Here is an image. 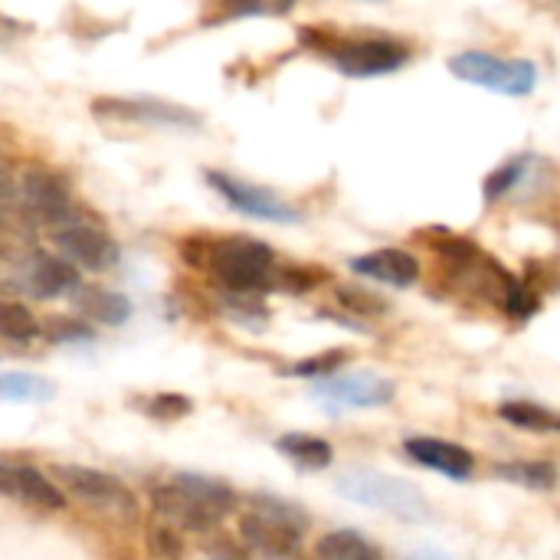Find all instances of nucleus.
<instances>
[{"label":"nucleus","mask_w":560,"mask_h":560,"mask_svg":"<svg viewBox=\"0 0 560 560\" xmlns=\"http://www.w3.org/2000/svg\"><path fill=\"white\" fill-rule=\"evenodd\" d=\"M154 509L177 528H187V532H213L220 525L217 515H210L200 502H194L184 489H177L174 482L154 489Z\"/></svg>","instance_id":"nucleus-17"},{"label":"nucleus","mask_w":560,"mask_h":560,"mask_svg":"<svg viewBox=\"0 0 560 560\" xmlns=\"http://www.w3.org/2000/svg\"><path fill=\"white\" fill-rule=\"evenodd\" d=\"M279 450H282V456H289L299 469H312V472L331 466V459H335L331 443H325V440H318V436H308V433H289V436H282V440H279Z\"/></svg>","instance_id":"nucleus-22"},{"label":"nucleus","mask_w":560,"mask_h":560,"mask_svg":"<svg viewBox=\"0 0 560 560\" xmlns=\"http://www.w3.org/2000/svg\"><path fill=\"white\" fill-rule=\"evenodd\" d=\"M20 194H23L26 213L33 220H43L52 230H59L66 223H75V207H72L69 187L56 174H49L43 167L26 171L23 174V184H20Z\"/></svg>","instance_id":"nucleus-10"},{"label":"nucleus","mask_w":560,"mask_h":560,"mask_svg":"<svg viewBox=\"0 0 560 560\" xmlns=\"http://www.w3.org/2000/svg\"><path fill=\"white\" fill-rule=\"evenodd\" d=\"M450 72L459 82L499 92V95H528L538 85V66L532 59H499L482 49H469L450 59Z\"/></svg>","instance_id":"nucleus-3"},{"label":"nucleus","mask_w":560,"mask_h":560,"mask_svg":"<svg viewBox=\"0 0 560 560\" xmlns=\"http://www.w3.org/2000/svg\"><path fill=\"white\" fill-rule=\"evenodd\" d=\"M36 331H39V325H36L33 312L26 305L10 302V299L0 295V338L16 341V345H26V341L36 338Z\"/></svg>","instance_id":"nucleus-24"},{"label":"nucleus","mask_w":560,"mask_h":560,"mask_svg":"<svg viewBox=\"0 0 560 560\" xmlns=\"http://www.w3.org/2000/svg\"><path fill=\"white\" fill-rule=\"evenodd\" d=\"M495 476L502 482L535 489V492H551L558 486V469L551 463H499Z\"/></svg>","instance_id":"nucleus-23"},{"label":"nucleus","mask_w":560,"mask_h":560,"mask_svg":"<svg viewBox=\"0 0 560 560\" xmlns=\"http://www.w3.org/2000/svg\"><path fill=\"white\" fill-rule=\"evenodd\" d=\"M351 269L364 279L394 285V289H410L420 279V259L407 249H374L364 256L351 259Z\"/></svg>","instance_id":"nucleus-15"},{"label":"nucleus","mask_w":560,"mask_h":560,"mask_svg":"<svg viewBox=\"0 0 560 560\" xmlns=\"http://www.w3.org/2000/svg\"><path fill=\"white\" fill-rule=\"evenodd\" d=\"M407 560H450L446 555H440V551H417V555H410Z\"/></svg>","instance_id":"nucleus-31"},{"label":"nucleus","mask_w":560,"mask_h":560,"mask_svg":"<svg viewBox=\"0 0 560 560\" xmlns=\"http://www.w3.org/2000/svg\"><path fill=\"white\" fill-rule=\"evenodd\" d=\"M525 171H528V158H515V161L502 164L499 171H492V174L486 177V200L495 203L499 197H505L509 190H515V187L522 184Z\"/></svg>","instance_id":"nucleus-26"},{"label":"nucleus","mask_w":560,"mask_h":560,"mask_svg":"<svg viewBox=\"0 0 560 560\" xmlns=\"http://www.w3.org/2000/svg\"><path fill=\"white\" fill-rule=\"evenodd\" d=\"M207 184L240 213L246 217H256V220H266V223H299L302 213L285 203L282 197H276L272 190L266 187H256L249 180H240V177H230V174H220V171H207Z\"/></svg>","instance_id":"nucleus-7"},{"label":"nucleus","mask_w":560,"mask_h":560,"mask_svg":"<svg viewBox=\"0 0 560 560\" xmlns=\"http://www.w3.org/2000/svg\"><path fill=\"white\" fill-rule=\"evenodd\" d=\"M7 197H10V180H7V174L0 171V203H3Z\"/></svg>","instance_id":"nucleus-32"},{"label":"nucleus","mask_w":560,"mask_h":560,"mask_svg":"<svg viewBox=\"0 0 560 560\" xmlns=\"http://www.w3.org/2000/svg\"><path fill=\"white\" fill-rule=\"evenodd\" d=\"M272 249L259 240H223L210 253L213 276L233 292H256L272 279Z\"/></svg>","instance_id":"nucleus-5"},{"label":"nucleus","mask_w":560,"mask_h":560,"mask_svg":"<svg viewBox=\"0 0 560 560\" xmlns=\"http://www.w3.org/2000/svg\"><path fill=\"white\" fill-rule=\"evenodd\" d=\"M407 456L423 466V469H433V472H443L456 482H466L472 472H476V459L466 446H456V443H446V440H433V436H413L407 440Z\"/></svg>","instance_id":"nucleus-14"},{"label":"nucleus","mask_w":560,"mask_h":560,"mask_svg":"<svg viewBox=\"0 0 560 560\" xmlns=\"http://www.w3.org/2000/svg\"><path fill=\"white\" fill-rule=\"evenodd\" d=\"M345 364V354L338 351V354H322V358H312V361H305V364H299L295 368V374H305V377H331L338 368Z\"/></svg>","instance_id":"nucleus-29"},{"label":"nucleus","mask_w":560,"mask_h":560,"mask_svg":"<svg viewBox=\"0 0 560 560\" xmlns=\"http://www.w3.org/2000/svg\"><path fill=\"white\" fill-rule=\"evenodd\" d=\"M72 302L82 315H89L92 322H102V325H121L131 315L128 299L105 292V289H92V285H79L72 292Z\"/></svg>","instance_id":"nucleus-18"},{"label":"nucleus","mask_w":560,"mask_h":560,"mask_svg":"<svg viewBox=\"0 0 560 560\" xmlns=\"http://www.w3.org/2000/svg\"><path fill=\"white\" fill-rule=\"evenodd\" d=\"M499 417L509 420L518 430H528V433H560L558 410H551L545 404H535V400H505L499 407Z\"/></svg>","instance_id":"nucleus-21"},{"label":"nucleus","mask_w":560,"mask_h":560,"mask_svg":"<svg viewBox=\"0 0 560 560\" xmlns=\"http://www.w3.org/2000/svg\"><path fill=\"white\" fill-rule=\"evenodd\" d=\"M207 551H210V558L213 560H249L236 545H230V541H223V538H217V541H210L207 545Z\"/></svg>","instance_id":"nucleus-30"},{"label":"nucleus","mask_w":560,"mask_h":560,"mask_svg":"<svg viewBox=\"0 0 560 560\" xmlns=\"http://www.w3.org/2000/svg\"><path fill=\"white\" fill-rule=\"evenodd\" d=\"M174 486L184 489L194 502H200V505H203L210 515H217V518L230 515L233 505H236L233 489H230L226 482H220V479H207V476H190V472H184V476L174 479Z\"/></svg>","instance_id":"nucleus-19"},{"label":"nucleus","mask_w":560,"mask_h":560,"mask_svg":"<svg viewBox=\"0 0 560 560\" xmlns=\"http://www.w3.org/2000/svg\"><path fill=\"white\" fill-rule=\"evenodd\" d=\"M299 0H226L223 16H285Z\"/></svg>","instance_id":"nucleus-27"},{"label":"nucleus","mask_w":560,"mask_h":560,"mask_svg":"<svg viewBox=\"0 0 560 560\" xmlns=\"http://www.w3.org/2000/svg\"><path fill=\"white\" fill-rule=\"evenodd\" d=\"M16 289H26L36 299H59L79 289V272L69 259L36 253L26 266H20Z\"/></svg>","instance_id":"nucleus-13"},{"label":"nucleus","mask_w":560,"mask_h":560,"mask_svg":"<svg viewBox=\"0 0 560 560\" xmlns=\"http://www.w3.org/2000/svg\"><path fill=\"white\" fill-rule=\"evenodd\" d=\"M315 560H384L381 548L371 545L361 532H331L315 545Z\"/></svg>","instance_id":"nucleus-20"},{"label":"nucleus","mask_w":560,"mask_h":560,"mask_svg":"<svg viewBox=\"0 0 560 560\" xmlns=\"http://www.w3.org/2000/svg\"><path fill=\"white\" fill-rule=\"evenodd\" d=\"M52 243L59 246L62 259H69L75 269L105 272L118 262V243L108 233H102L98 226H89L79 220L52 230Z\"/></svg>","instance_id":"nucleus-9"},{"label":"nucleus","mask_w":560,"mask_h":560,"mask_svg":"<svg viewBox=\"0 0 560 560\" xmlns=\"http://www.w3.org/2000/svg\"><path fill=\"white\" fill-rule=\"evenodd\" d=\"M52 387L36 374H0V400H46Z\"/></svg>","instance_id":"nucleus-25"},{"label":"nucleus","mask_w":560,"mask_h":560,"mask_svg":"<svg viewBox=\"0 0 560 560\" xmlns=\"http://www.w3.org/2000/svg\"><path fill=\"white\" fill-rule=\"evenodd\" d=\"M328 59L348 79H377L390 75L407 66L410 49L387 36H364V39H325Z\"/></svg>","instance_id":"nucleus-4"},{"label":"nucleus","mask_w":560,"mask_h":560,"mask_svg":"<svg viewBox=\"0 0 560 560\" xmlns=\"http://www.w3.org/2000/svg\"><path fill=\"white\" fill-rule=\"evenodd\" d=\"M52 479L69 489L75 499L102 509V512H112L118 518H135V495L115 479V476H105V472H95V469H85V466H52Z\"/></svg>","instance_id":"nucleus-6"},{"label":"nucleus","mask_w":560,"mask_h":560,"mask_svg":"<svg viewBox=\"0 0 560 560\" xmlns=\"http://www.w3.org/2000/svg\"><path fill=\"white\" fill-rule=\"evenodd\" d=\"M308 528V515L282 499L256 495L253 512L243 515L240 535L243 541L266 560H299L302 558V535Z\"/></svg>","instance_id":"nucleus-1"},{"label":"nucleus","mask_w":560,"mask_h":560,"mask_svg":"<svg viewBox=\"0 0 560 560\" xmlns=\"http://www.w3.org/2000/svg\"><path fill=\"white\" fill-rule=\"evenodd\" d=\"M98 118H118V121H141V125H197L200 115L161 102V98H98L92 105Z\"/></svg>","instance_id":"nucleus-11"},{"label":"nucleus","mask_w":560,"mask_h":560,"mask_svg":"<svg viewBox=\"0 0 560 560\" xmlns=\"http://www.w3.org/2000/svg\"><path fill=\"white\" fill-rule=\"evenodd\" d=\"M338 299H341V305L358 308V312H364V315H377V312L387 308L377 295H368V292H361V289H338Z\"/></svg>","instance_id":"nucleus-28"},{"label":"nucleus","mask_w":560,"mask_h":560,"mask_svg":"<svg viewBox=\"0 0 560 560\" xmlns=\"http://www.w3.org/2000/svg\"><path fill=\"white\" fill-rule=\"evenodd\" d=\"M315 397H322L331 407L345 410H371V407H387L397 397L394 381L371 374V371H354V374H331L322 384H315Z\"/></svg>","instance_id":"nucleus-8"},{"label":"nucleus","mask_w":560,"mask_h":560,"mask_svg":"<svg viewBox=\"0 0 560 560\" xmlns=\"http://www.w3.org/2000/svg\"><path fill=\"white\" fill-rule=\"evenodd\" d=\"M338 495L358 502V505H368V509H381L400 522H410V525H423L430 522V502L427 495L404 482V479H394V476H384V472H374V469H351L338 479Z\"/></svg>","instance_id":"nucleus-2"},{"label":"nucleus","mask_w":560,"mask_h":560,"mask_svg":"<svg viewBox=\"0 0 560 560\" xmlns=\"http://www.w3.org/2000/svg\"><path fill=\"white\" fill-rule=\"evenodd\" d=\"M0 492L13 502H23L39 512H59L66 509V499L56 482H49L43 472L30 466H7L0 463Z\"/></svg>","instance_id":"nucleus-12"},{"label":"nucleus","mask_w":560,"mask_h":560,"mask_svg":"<svg viewBox=\"0 0 560 560\" xmlns=\"http://www.w3.org/2000/svg\"><path fill=\"white\" fill-rule=\"evenodd\" d=\"M36 253H39V240H36L33 217L16 207H0V262H10L20 269Z\"/></svg>","instance_id":"nucleus-16"}]
</instances>
